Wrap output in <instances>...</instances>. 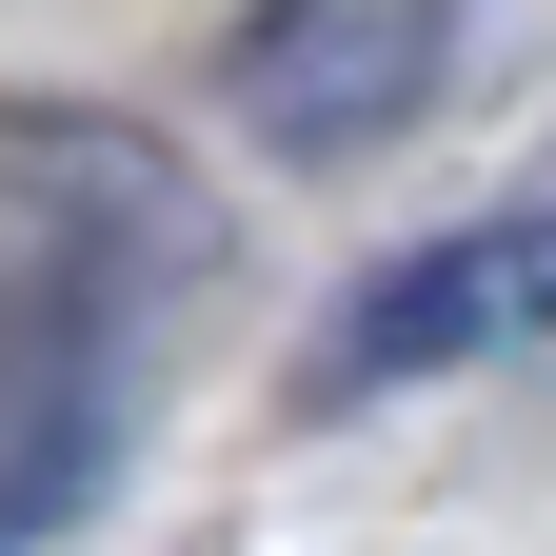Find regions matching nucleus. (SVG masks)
I'll use <instances>...</instances> for the list:
<instances>
[{"label": "nucleus", "instance_id": "1", "mask_svg": "<svg viewBox=\"0 0 556 556\" xmlns=\"http://www.w3.org/2000/svg\"><path fill=\"white\" fill-rule=\"evenodd\" d=\"M457 80V0H258L239 21V119L278 160H378Z\"/></svg>", "mask_w": 556, "mask_h": 556}, {"label": "nucleus", "instance_id": "2", "mask_svg": "<svg viewBox=\"0 0 556 556\" xmlns=\"http://www.w3.org/2000/svg\"><path fill=\"white\" fill-rule=\"evenodd\" d=\"M556 338V219H477V239H417L397 278H358L318 338V417H358L397 378H457V358H517Z\"/></svg>", "mask_w": 556, "mask_h": 556}]
</instances>
